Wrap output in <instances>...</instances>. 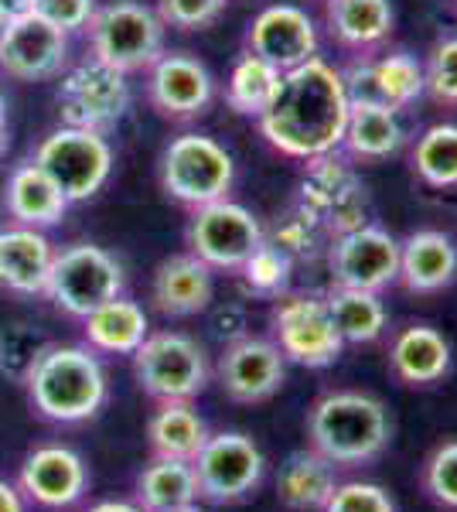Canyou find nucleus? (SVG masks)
Segmentation results:
<instances>
[{
  "label": "nucleus",
  "instance_id": "1",
  "mask_svg": "<svg viewBox=\"0 0 457 512\" xmlns=\"http://www.w3.org/2000/svg\"><path fill=\"white\" fill-rule=\"evenodd\" d=\"M348 120V89L335 65L318 59L280 72L270 106L256 117L263 140L290 161H314L338 151Z\"/></svg>",
  "mask_w": 457,
  "mask_h": 512
},
{
  "label": "nucleus",
  "instance_id": "2",
  "mask_svg": "<svg viewBox=\"0 0 457 512\" xmlns=\"http://www.w3.org/2000/svg\"><path fill=\"white\" fill-rule=\"evenodd\" d=\"M307 448L335 468H365L386 454L393 441V420L379 396L362 390H328L307 407Z\"/></svg>",
  "mask_w": 457,
  "mask_h": 512
},
{
  "label": "nucleus",
  "instance_id": "3",
  "mask_svg": "<svg viewBox=\"0 0 457 512\" xmlns=\"http://www.w3.org/2000/svg\"><path fill=\"white\" fill-rule=\"evenodd\" d=\"M31 410L48 424L76 427L93 420L110 400V376L89 345L52 342L24 379Z\"/></svg>",
  "mask_w": 457,
  "mask_h": 512
},
{
  "label": "nucleus",
  "instance_id": "4",
  "mask_svg": "<svg viewBox=\"0 0 457 512\" xmlns=\"http://www.w3.org/2000/svg\"><path fill=\"white\" fill-rule=\"evenodd\" d=\"M164 21L154 7L140 0H113L96 7L86 24L89 55L110 69L123 72H147L164 55Z\"/></svg>",
  "mask_w": 457,
  "mask_h": 512
},
{
  "label": "nucleus",
  "instance_id": "5",
  "mask_svg": "<svg viewBox=\"0 0 457 512\" xmlns=\"http://www.w3.org/2000/svg\"><path fill=\"white\" fill-rule=\"evenodd\" d=\"M161 188L171 202L185 209H202L209 202L229 198L236 181V161L209 134H181L161 154Z\"/></svg>",
  "mask_w": 457,
  "mask_h": 512
},
{
  "label": "nucleus",
  "instance_id": "6",
  "mask_svg": "<svg viewBox=\"0 0 457 512\" xmlns=\"http://www.w3.org/2000/svg\"><path fill=\"white\" fill-rule=\"evenodd\" d=\"M41 171L55 181V188L65 195V202H89L103 192V185L113 175V144L106 134L86 127H55L52 134L41 137L35 158Z\"/></svg>",
  "mask_w": 457,
  "mask_h": 512
},
{
  "label": "nucleus",
  "instance_id": "7",
  "mask_svg": "<svg viewBox=\"0 0 457 512\" xmlns=\"http://www.w3.org/2000/svg\"><path fill=\"white\" fill-rule=\"evenodd\" d=\"M123 287H127V274L110 250L96 243H72L65 250H55L45 297L62 315L82 321L99 304L120 297Z\"/></svg>",
  "mask_w": 457,
  "mask_h": 512
},
{
  "label": "nucleus",
  "instance_id": "8",
  "mask_svg": "<svg viewBox=\"0 0 457 512\" xmlns=\"http://www.w3.org/2000/svg\"><path fill=\"white\" fill-rule=\"evenodd\" d=\"M130 359H134V376L140 390L154 403L195 400L198 393H205V386L212 379L209 355L198 345V338L171 332V328L147 335Z\"/></svg>",
  "mask_w": 457,
  "mask_h": 512
},
{
  "label": "nucleus",
  "instance_id": "9",
  "mask_svg": "<svg viewBox=\"0 0 457 512\" xmlns=\"http://www.w3.org/2000/svg\"><path fill=\"white\" fill-rule=\"evenodd\" d=\"M198 482V499L212 506H236L263 485L267 458L260 444L243 431H219L209 434L202 451L191 458Z\"/></svg>",
  "mask_w": 457,
  "mask_h": 512
},
{
  "label": "nucleus",
  "instance_id": "10",
  "mask_svg": "<svg viewBox=\"0 0 457 512\" xmlns=\"http://www.w3.org/2000/svg\"><path fill=\"white\" fill-rule=\"evenodd\" d=\"M130 103H134V93H130L127 76L93 59V55L69 65L58 76L55 106L58 117L69 127H86L106 134L127 117Z\"/></svg>",
  "mask_w": 457,
  "mask_h": 512
},
{
  "label": "nucleus",
  "instance_id": "11",
  "mask_svg": "<svg viewBox=\"0 0 457 512\" xmlns=\"http://www.w3.org/2000/svg\"><path fill=\"white\" fill-rule=\"evenodd\" d=\"M273 345L287 362L304 369H328L342 359V335H338L324 294H280L270 311Z\"/></svg>",
  "mask_w": 457,
  "mask_h": 512
},
{
  "label": "nucleus",
  "instance_id": "12",
  "mask_svg": "<svg viewBox=\"0 0 457 512\" xmlns=\"http://www.w3.org/2000/svg\"><path fill=\"white\" fill-rule=\"evenodd\" d=\"M297 209L321 226L324 236H342L352 233L369 222V202H365V188L355 178L352 164L345 161L342 151H331L324 158L307 161V175L301 185Z\"/></svg>",
  "mask_w": 457,
  "mask_h": 512
},
{
  "label": "nucleus",
  "instance_id": "13",
  "mask_svg": "<svg viewBox=\"0 0 457 512\" xmlns=\"http://www.w3.org/2000/svg\"><path fill=\"white\" fill-rule=\"evenodd\" d=\"M185 236L188 253H195L212 270H229V274H239V267L267 239L260 219L232 198H219V202H209L202 209H191Z\"/></svg>",
  "mask_w": 457,
  "mask_h": 512
},
{
  "label": "nucleus",
  "instance_id": "14",
  "mask_svg": "<svg viewBox=\"0 0 457 512\" xmlns=\"http://www.w3.org/2000/svg\"><path fill=\"white\" fill-rule=\"evenodd\" d=\"M324 260L335 287L382 294L400 274V239L376 222H365L352 233L331 236L324 246Z\"/></svg>",
  "mask_w": 457,
  "mask_h": 512
},
{
  "label": "nucleus",
  "instance_id": "15",
  "mask_svg": "<svg viewBox=\"0 0 457 512\" xmlns=\"http://www.w3.org/2000/svg\"><path fill=\"white\" fill-rule=\"evenodd\" d=\"M222 393L232 403H267L273 400L287 383V359L273 345V338L239 335L222 349L219 366H215Z\"/></svg>",
  "mask_w": 457,
  "mask_h": 512
},
{
  "label": "nucleus",
  "instance_id": "16",
  "mask_svg": "<svg viewBox=\"0 0 457 512\" xmlns=\"http://www.w3.org/2000/svg\"><path fill=\"white\" fill-rule=\"evenodd\" d=\"M69 69V35L38 14L11 18L0 35V72L18 82L58 79Z\"/></svg>",
  "mask_w": 457,
  "mask_h": 512
},
{
  "label": "nucleus",
  "instance_id": "17",
  "mask_svg": "<svg viewBox=\"0 0 457 512\" xmlns=\"http://www.w3.org/2000/svg\"><path fill=\"white\" fill-rule=\"evenodd\" d=\"M243 45L249 55L270 62L277 72H290L318 59V28L304 7L270 4L249 21Z\"/></svg>",
  "mask_w": 457,
  "mask_h": 512
},
{
  "label": "nucleus",
  "instance_id": "18",
  "mask_svg": "<svg viewBox=\"0 0 457 512\" xmlns=\"http://www.w3.org/2000/svg\"><path fill=\"white\" fill-rule=\"evenodd\" d=\"M18 489L31 506L62 512L89 492V468L79 451L65 444H41L21 461Z\"/></svg>",
  "mask_w": 457,
  "mask_h": 512
},
{
  "label": "nucleus",
  "instance_id": "19",
  "mask_svg": "<svg viewBox=\"0 0 457 512\" xmlns=\"http://www.w3.org/2000/svg\"><path fill=\"white\" fill-rule=\"evenodd\" d=\"M215 96V79L198 59L188 52H164L147 69V99L161 117L168 120H195L209 110Z\"/></svg>",
  "mask_w": 457,
  "mask_h": 512
},
{
  "label": "nucleus",
  "instance_id": "20",
  "mask_svg": "<svg viewBox=\"0 0 457 512\" xmlns=\"http://www.w3.org/2000/svg\"><path fill=\"white\" fill-rule=\"evenodd\" d=\"M345 79L348 99H379L389 110L403 113L423 96V62L406 48H389L379 59H359Z\"/></svg>",
  "mask_w": 457,
  "mask_h": 512
},
{
  "label": "nucleus",
  "instance_id": "21",
  "mask_svg": "<svg viewBox=\"0 0 457 512\" xmlns=\"http://www.w3.org/2000/svg\"><path fill=\"white\" fill-rule=\"evenodd\" d=\"M386 362L400 386L427 390V386H437L447 379L454 352L444 332H437L434 325H423V321H410L389 338Z\"/></svg>",
  "mask_w": 457,
  "mask_h": 512
},
{
  "label": "nucleus",
  "instance_id": "22",
  "mask_svg": "<svg viewBox=\"0 0 457 512\" xmlns=\"http://www.w3.org/2000/svg\"><path fill=\"white\" fill-rule=\"evenodd\" d=\"M215 274L195 253H174L157 263L151 301L164 318H191L212 308Z\"/></svg>",
  "mask_w": 457,
  "mask_h": 512
},
{
  "label": "nucleus",
  "instance_id": "23",
  "mask_svg": "<svg viewBox=\"0 0 457 512\" xmlns=\"http://www.w3.org/2000/svg\"><path fill=\"white\" fill-rule=\"evenodd\" d=\"M457 280V243L444 229H417L400 243V274L396 284L406 294L430 297Z\"/></svg>",
  "mask_w": 457,
  "mask_h": 512
},
{
  "label": "nucleus",
  "instance_id": "24",
  "mask_svg": "<svg viewBox=\"0 0 457 512\" xmlns=\"http://www.w3.org/2000/svg\"><path fill=\"white\" fill-rule=\"evenodd\" d=\"M55 263V246L45 229L0 226V287L21 297L45 294Z\"/></svg>",
  "mask_w": 457,
  "mask_h": 512
},
{
  "label": "nucleus",
  "instance_id": "25",
  "mask_svg": "<svg viewBox=\"0 0 457 512\" xmlns=\"http://www.w3.org/2000/svg\"><path fill=\"white\" fill-rule=\"evenodd\" d=\"M406 144V130L400 123V113L389 110L379 99L355 96L348 99V120H345V137L338 151L352 161L376 164L386 161L393 154H400Z\"/></svg>",
  "mask_w": 457,
  "mask_h": 512
},
{
  "label": "nucleus",
  "instance_id": "26",
  "mask_svg": "<svg viewBox=\"0 0 457 512\" xmlns=\"http://www.w3.org/2000/svg\"><path fill=\"white\" fill-rule=\"evenodd\" d=\"M324 24L328 35L345 52L372 59L396 28L393 0H328L324 4Z\"/></svg>",
  "mask_w": 457,
  "mask_h": 512
},
{
  "label": "nucleus",
  "instance_id": "27",
  "mask_svg": "<svg viewBox=\"0 0 457 512\" xmlns=\"http://www.w3.org/2000/svg\"><path fill=\"white\" fill-rule=\"evenodd\" d=\"M4 212L18 226L52 229L65 219L69 202L35 161H21L4 181Z\"/></svg>",
  "mask_w": 457,
  "mask_h": 512
},
{
  "label": "nucleus",
  "instance_id": "28",
  "mask_svg": "<svg viewBox=\"0 0 457 512\" xmlns=\"http://www.w3.org/2000/svg\"><path fill=\"white\" fill-rule=\"evenodd\" d=\"M82 335L99 355H134L140 342L151 335V318L137 301L120 294L82 318Z\"/></svg>",
  "mask_w": 457,
  "mask_h": 512
},
{
  "label": "nucleus",
  "instance_id": "29",
  "mask_svg": "<svg viewBox=\"0 0 457 512\" xmlns=\"http://www.w3.org/2000/svg\"><path fill=\"white\" fill-rule=\"evenodd\" d=\"M338 485V468L314 448L287 454L277 475V499L290 512H321Z\"/></svg>",
  "mask_w": 457,
  "mask_h": 512
},
{
  "label": "nucleus",
  "instance_id": "30",
  "mask_svg": "<svg viewBox=\"0 0 457 512\" xmlns=\"http://www.w3.org/2000/svg\"><path fill=\"white\" fill-rule=\"evenodd\" d=\"M209 424L195 410L191 400L157 403V410L147 417V448L151 458H181L191 461L202 444L209 441Z\"/></svg>",
  "mask_w": 457,
  "mask_h": 512
},
{
  "label": "nucleus",
  "instance_id": "31",
  "mask_svg": "<svg viewBox=\"0 0 457 512\" xmlns=\"http://www.w3.org/2000/svg\"><path fill=\"white\" fill-rule=\"evenodd\" d=\"M198 502V482L191 461L181 458H151L137 475L134 506L144 512H171Z\"/></svg>",
  "mask_w": 457,
  "mask_h": 512
},
{
  "label": "nucleus",
  "instance_id": "32",
  "mask_svg": "<svg viewBox=\"0 0 457 512\" xmlns=\"http://www.w3.org/2000/svg\"><path fill=\"white\" fill-rule=\"evenodd\" d=\"M324 304L331 311L338 335L345 345H372L386 335L389 315L376 291H355V287H335L324 291Z\"/></svg>",
  "mask_w": 457,
  "mask_h": 512
},
{
  "label": "nucleus",
  "instance_id": "33",
  "mask_svg": "<svg viewBox=\"0 0 457 512\" xmlns=\"http://www.w3.org/2000/svg\"><path fill=\"white\" fill-rule=\"evenodd\" d=\"M410 168L427 188L454 192L457 188V123H434L413 140Z\"/></svg>",
  "mask_w": 457,
  "mask_h": 512
},
{
  "label": "nucleus",
  "instance_id": "34",
  "mask_svg": "<svg viewBox=\"0 0 457 512\" xmlns=\"http://www.w3.org/2000/svg\"><path fill=\"white\" fill-rule=\"evenodd\" d=\"M277 86H280V72L273 69L270 62L243 52L226 79V103H229V110L239 113V117L256 120L270 106Z\"/></svg>",
  "mask_w": 457,
  "mask_h": 512
},
{
  "label": "nucleus",
  "instance_id": "35",
  "mask_svg": "<svg viewBox=\"0 0 457 512\" xmlns=\"http://www.w3.org/2000/svg\"><path fill=\"white\" fill-rule=\"evenodd\" d=\"M239 277H243V284L253 294L277 301L280 294L290 291V277H294V260H290L284 250H277V246L263 239L260 250L249 256L243 267H239Z\"/></svg>",
  "mask_w": 457,
  "mask_h": 512
},
{
  "label": "nucleus",
  "instance_id": "36",
  "mask_svg": "<svg viewBox=\"0 0 457 512\" xmlns=\"http://www.w3.org/2000/svg\"><path fill=\"white\" fill-rule=\"evenodd\" d=\"M48 345H52V338L38 332V328L7 325L0 332V376L11 379V383H24Z\"/></svg>",
  "mask_w": 457,
  "mask_h": 512
},
{
  "label": "nucleus",
  "instance_id": "37",
  "mask_svg": "<svg viewBox=\"0 0 457 512\" xmlns=\"http://www.w3.org/2000/svg\"><path fill=\"white\" fill-rule=\"evenodd\" d=\"M420 489L437 509L457 512V437L440 441L420 468Z\"/></svg>",
  "mask_w": 457,
  "mask_h": 512
},
{
  "label": "nucleus",
  "instance_id": "38",
  "mask_svg": "<svg viewBox=\"0 0 457 512\" xmlns=\"http://www.w3.org/2000/svg\"><path fill=\"white\" fill-rule=\"evenodd\" d=\"M423 93L440 106H457V35H440L423 65Z\"/></svg>",
  "mask_w": 457,
  "mask_h": 512
},
{
  "label": "nucleus",
  "instance_id": "39",
  "mask_svg": "<svg viewBox=\"0 0 457 512\" xmlns=\"http://www.w3.org/2000/svg\"><path fill=\"white\" fill-rule=\"evenodd\" d=\"M324 236L321 226L314 222L311 216H307L304 209H290L284 219L273 226V233L267 236V243H273L277 250H284L290 260H314L318 253H324Z\"/></svg>",
  "mask_w": 457,
  "mask_h": 512
},
{
  "label": "nucleus",
  "instance_id": "40",
  "mask_svg": "<svg viewBox=\"0 0 457 512\" xmlns=\"http://www.w3.org/2000/svg\"><path fill=\"white\" fill-rule=\"evenodd\" d=\"M321 512H396V502L376 482H338Z\"/></svg>",
  "mask_w": 457,
  "mask_h": 512
},
{
  "label": "nucleus",
  "instance_id": "41",
  "mask_svg": "<svg viewBox=\"0 0 457 512\" xmlns=\"http://www.w3.org/2000/svg\"><path fill=\"white\" fill-rule=\"evenodd\" d=\"M229 0H157V18L164 21V28L178 31H198L226 11Z\"/></svg>",
  "mask_w": 457,
  "mask_h": 512
},
{
  "label": "nucleus",
  "instance_id": "42",
  "mask_svg": "<svg viewBox=\"0 0 457 512\" xmlns=\"http://www.w3.org/2000/svg\"><path fill=\"white\" fill-rule=\"evenodd\" d=\"M96 7V0H31V14H38L41 21H48L52 28L65 31V35L86 31Z\"/></svg>",
  "mask_w": 457,
  "mask_h": 512
},
{
  "label": "nucleus",
  "instance_id": "43",
  "mask_svg": "<svg viewBox=\"0 0 457 512\" xmlns=\"http://www.w3.org/2000/svg\"><path fill=\"white\" fill-rule=\"evenodd\" d=\"M0 512H28V499L21 495V489L4 478H0Z\"/></svg>",
  "mask_w": 457,
  "mask_h": 512
},
{
  "label": "nucleus",
  "instance_id": "44",
  "mask_svg": "<svg viewBox=\"0 0 457 512\" xmlns=\"http://www.w3.org/2000/svg\"><path fill=\"white\" fill-rule=\"evenodd\" d=\"M7 147H11V110H7V93L0 82V158L7 154Z\"/></svg>",
  "mask_w": 457,
  "mask_h": 512
},
{
  "label": "nucleus",
  "instance_id": "45",
  "mask_svg": "<svg viewBox=\"0 0 457 512\" xmlns=\"http://www.w3.org/2000/svg\"><path fill=\"white\" fill-rule=\"evenodd\" d=\"M31 11V0H0V14H4L7 21L11 18H21V14Z\"/></svg>",
  "mask_w": 457,
  "mask_h": 512
},
{
  "label": "nucleus",
  "instance_id": "46",
  "mask_svg": "<svg viewBox=\"0 0 457 512\" xmlns=\"http://www.w3.org/2000/svg\"><path fill=\"white\" fill-rule=\"evenodd\" d=\"M89 512H144V509H137L134 502H123V499H106V502H96Z\"/></svg>",
  "mask_w": 457,
  "mask_h": 512
},
{
  "label": "nucleus",
  "instance_id": "47",
  "mask_svg": "<svg viewBox=\"0 0 457 512\" xmlns=\"http://www.w3.org/2000/svg\"><path fill=\"white\" fill-rule=\"evenodd\" d=\"M171 512H202V509H198V502H195V506H185V509H171Z\"/></svg>",
  "mask_w": 457,
  "mask_h": 512
},
{
  "label": "nucleus",
  "instance_id": "48",
  "mask_svg": "<svg viewBox=\"0 0 457 512\" xmlns=\"http://www.w3.org/2000/svg\"><path fill=\"white\" fill-rule=\"evenodd\" d=\"M4 28H7V18H4V14H0V35H4Z\"/></svg>",
  "mask_w": 457,
  "mask_h": 512
},
{
  "label": "nucleus",
  "instance_id": "49",
  "mask_svg": "<svg viewBox=\"0 0 457 512\" xmlns=\"http://www.w3.org/2000/svg\"><path fill=\"white\" fill-rule=\"evenodd\" d=\"M321 4H328V0H321Z\"/></svg>",
  "mask_w": 457,
  "mask_h": 512
}]
</instances>
